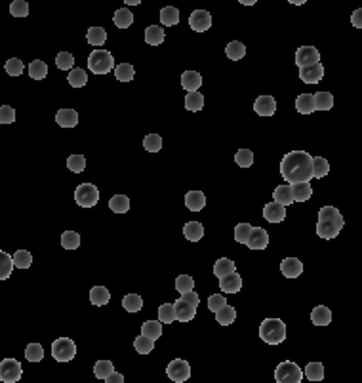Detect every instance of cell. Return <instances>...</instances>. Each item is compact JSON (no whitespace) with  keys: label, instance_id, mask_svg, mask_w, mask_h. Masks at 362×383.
Wrapping results in <instances>:
<instances>
[{"label":"cell","instance_id":"46","mask_svg":"<svg viewBox=\"0 0 362 383\" xmlns=\"http://www.w3.org/2000/svg\"><path fill=\"white\" fill-rule=\"evenodd\" d=\"M61 246L65 250H76L81 246V235L76 231H65L61 235Z\"/></svg>","mask_w":362,"mask_h":383},{"label":"cell","instance_id":"14","mask_svg":"<svg viewBox=\"0 0 362 383\" xmlns=\"http://www.w3.org/2000/svg\"><path fill=\"white\" fill-rule=\"evenodd\" d=\"M254 111L259 116H271L275 114L276 111V101L273 95H259L257 99L254 101Z\"/></svg>","mask_w":362,"mask_h":383},{"label":"cell","instance_id":"15","mask_svg":"<svg viewBox=\"0 0 362 383\" xmlns=\"http://www.w3.org/2000/svg\"><path fill=\"white\" fill-rule=\"evenodd\" d=\"M240 288H242V276L236 271L219 278V290H222L223 294H238Z\"/></svg>","mask_w":362,"mask_h":383},{"label":"cell","instance_id":"31","mask_svg":"<svg viewBox=\"0 0 362 383\" xmlns=\"http://www.w3.org/2000/svg\"><path fill=\"white\" fill-rule=\"evenodd\" d=\"M48 74V65L46 61L42 59H34L29 63V76L33 78V80H44Z\"/></svg>","mask_w":362,"mask_h":383},{"label":"cell","instance_id":"61","mask_svg":"<svg viewBox=\"0 0 362 383\" xmlns=\"http://www.w3.org/2000/svg\"><path fill=\"white\" fill-rule=\"evenodd\" d=\"M227 305V299H225V296H222V294H214V296L208 297V309L212 311V313H217V311L222 309V307H225Z\"/></svg>","mask_w":362,"mask_h":383},{"label":"cell","instance_id":"6","mask_svg":"<svg viewBox=\"0 0 362 383\" xmlns=\"http://www.w3.org/2000/svg\"><path fill=\"white\" fill-rule=\"evenodd\" d=\"M275 379L278 383H301L303 381V370L292 360H284L276 366Z\"/></svg>","mask_w":362,"mask_h":383},{"label":"cell","instance_id":"8","mask_svg":"<svg viewBox=\"0 0 362 383\" xmlns=\"http://www.w3.org/2000/svg\"><path fill=\"white\" fill-rule=\"evenodd\" d=\"M23 376V366L15 358H4L0 360V381L15 383Z\"/></svg>","mask_w":362,"mask_h":383},{"label":"cell","instance_id":"1","mask_svg":"<svg viewBox=\"0 0 362 383\" xmlns=\"http://www.w3.org/2000/svg\"><path fill=\"white\" fill-rule=\"evenodd\" d=\"M280 175L292 183H301L313 179V156L307 151H290L280 162Z\"/></svg>","mask_w":362,"mask_h":383},{"label":"cell","instance_id":"11","mask_svg":"<svg viewBox=\"0 0 362 383\" xmlns=\"http://www.w3.org/2000/svg\"><path fill=\"white\" fill-rule=\"evenodd\" d=\"M189 25L196 33H204V31H208L212 27V15L206 10H195L193 14L189 15Z\"/></svg>","mask_w":362,"mask_h":383},{"label":"cell","instance_id":"48","mask_svg":"<svg viewBox=\"0 0 362 383\" xmlns=\"http://www.w3.org/2000/svg\"><path fill=\"white\" fill-rule=\"evenodd\" d=\"M114 372V364L111 362V360H97V362L94 364V376L97 377V379H105V377L109 376V374H113Z\"/></svg>","mask_w":362,"mask_h":383},{"label":"cell","instance_id":"3","mask_svg":"<svg viewBox=\"0 0 362 383\" xmlns=\"http://www.w3.org/2000/svg\"><path fill=\"white\" fill-rule=\"evenodd\" d=\"M259 337L269 345H278L286 339V324L280 318H265L259 326Z\"/></svg>","mask_w":362,"mask_h":383},{"label":"cell","instance_id":"50","mask_svg":"<svg viewBox=\"0 0 362 383\" xmlns=\"http://www.w3.org/2000/svg\"><path fill=\"white\" fill-rule=\"evenodd\" d=\"M134 347L139 355H149V353H153V349H154V341L141 334V336H137L134 339Z\"/></svg>","mask_w":362,"mask_h":383},{"label":"cell","instance_id":"25","mask_svg":"<svg viewBox=\"0 0 362 383\" xmlns=\"http://www.w3.org/2000/svg\"><path fill=\"white\" fill-rule=\"evenodd\" d=\"M141 334L145 337H149V339L156 341L162 336V322L160 320H145V322L141 324Z\"/></svg>","mask_w":362,"mask_h":383},{"label":"cell","instance_id":"2","mask_svg":"<svg viewBox=\"0 0 362 383\" xmlns=\"http://www.w3.org/2000/svg\"><path fill=\"white\" fill-rule=\"evenodd\" d=\"M345 221H343L341 212L334 206H324L318 212V223H316V235L324 238V240H332L339 235V231L343 229Z\"/></svg>","mask_w":362,"mask_h":383},{"label":"cell","instance_id":"24","mask_svg":"<svg viewBox=\"0 0 362 383\" xmlns=\"http://www.w3.org/2000/svg\"><path fill=\"white\" fill-rule=\"evenodd\" d=\"M295 109L301 114H313L315 113V99L313 94H299L295 97Z\"/></svg>","mask_w":362,"mask_h":383},{"label":"cell","instance_id":"44","mask_svg":"<svg viewBox=\"0 0 362 383\" xmlns=\"http://www.w3.org/2000/svg\"><path fill=\"white\" fill-rule=\"evenodd\" d=\"M122 307H124V311H128V313H137V311L143 309V299H141V296H137V294H128V296H124V299H122Z\"/></svg>","mask_w":362,"mask_h":383},{"label":"cell","instance_id":"62","mask_svg":"<svg viewBox=\"0 0 362 383\" xmlns=\"http://www.w3.org/2000/svg\"><path fill=\"white\" fill-rule=\"evenodd\" d=\"M181 297L185 299L187 303H191L193 307H198V303H200V299H198V294H196L195 290H191V292H185V294H181Z\"/></svg>","mask_w":362,"mask_h":383},{"label":"cell","instance_id":"16","mask_svg":"<svg viewBox=\"0 0 362 383\" xmlns=\"http://www.w3.org/2000/svg\"><path fill=\"white\" fill-rule=\"evenodd\" d=\"M263 217H265L269 223L284 221V217H286V206H280V204H276V202H269V204L263 206Z\"/></svg>","mask_w":362,"mask_h":383},{"label":"cell","instance_id":"12","mask_svg":"<svg viewBox=\"0 0 362 383\" xmlns=\"http://www.w3.org/2000/svg\"><path fill=\"white\" fill-rule=\"evenodd\" d=\"M246 246L250 250H265L269 246V233L263 227H252Z\"/></svg>","mask_w":362,"mask_h":383},{"label":"cell","instance_id":"42","mask_svg":"<svg viewBox=\"0 0 362 383\" xmlns=\"http://www.w3.org/2000/svg\"><path fill=\"white\" fill-rule=\"evenodd\" d=\"M303 376L307 377L309 381H322L324 379V366L320 362H309L305 366Z\"/></svg>","mask_w":362,"mask_h":383},{"label":"cell","instance_id":"30","mask_svg":"<svg viewBox=\"0 0 362 383\" xmlns=\"http://www.w3.org/2000/svg\"><path fill=\"white\" fill-rule=\"evenodd\" d=\"M313 99H315V111H330L334 107V95L330 92H316L313 94Z\"/></svg>","mask_w":362,"mask_h":383},{"label":"cell","instance_id":"28","mask_svg":"<svg viewBox=\"0 0 362 383\" xmlns=\"http://www.w3.org/2000/svg\"><path fill=\"white\" fill-rule=\"evenodd\" d=\"M183 235H185V238L191 242H198L204 236V227H202V223L198 221H189L185 223V227H183Z\"/></svg>","mask_w":362,"mask_h":383},{"label":"cell","instance_id":"54","mask_svg":"<svg viewBox=\"0 0 362 383\" xmlns=\"http://www.w3.org/2000/svg\"><path fill=\"white\" fill-rule=\"evenodd\" d=\"M235 162L240 168H250L254 164V153L250 149H240V151H236Z\"/></svg>","mask_w":362,"mask_h":383},{"label":"cell","instance_id":"17","mask_svg":"<svg viewBox=\"0 0 362 383\" xmlns=\"http://www.w3.org/2000/svg\"><path fill=\"white\" fill-rule=\"evenodd\" d=\"M280 271L286 278H297L303 273V263L297 257H284L280 263Z\"/></svg>","mask_w":362,"mask_h":383},{"label":"cell","instance_id":"21","mask_svg":"<svg viewBox=\"0 0 362 383\" xmlns=\"http://www.w3.org/2000/svg\"><path fill=\"white\" fill-rule=\"evenodd\" d=\"M290 189H292V198H294V202H305L313 196V187L309 185V182L292 183Z\"/></svg>","mask_w":362,"mask_h":383},{"label":"cell","instance_id":"64","mask_svg":"<svg viewBox=\"0 0 362 383\" xmlns=\"http://www.w3.org/2000/svg\"><path fill=\"white\" fill-rule=\"evenodd\" d=\"M103 381H107V383H124V376H122V374H118V372H113V374H109Z\"/></svg>","mask_w":362,"mask_h":383},{"label":"cell","instance_id":"40","mask_svg":"<svg viewBox=\"0 0 362 383\" xmlns=\"http://www.w3.org/2000/svg\"><path fill=\"white\" fill-rule=\"evenodd\" d=\"M134 65L132 63H120V65H116L114 67V76H116V80L118 82H130L134 80Z\"/></svg>","mask_w":362,"mask_h":383},{"label":"cell","instance_id":"18","mask_svg":"<svg viewBox=\"0 0 362 383\" xmlns=\"http://www.w3.org/2000/svg\"><path fill=\"white\" fill-rule=\"evenodd\" d=\"M322 76H324V67H322V63L299 69V78H301L305 84H318V82L322 80Z\"/></svg>","mask_w":362,"mask_h":383},{"label":"cell","instance_id":"13","mask_svg":"<svg viewBox=\"0 0 362 383\" xmlns=\"http://www.w3.org/2000/svg\"><path fill=\"white\" fill-rule=\"evenodd\" d=\"M174 313H175V320H179V322H191L196 315V307H193V305L185 301L183 297H179V299L174 303Z\"/></svg>","mask_w":362,"mask_h":383},{"label":"cell","instance_id":"27","mask_svg":"<svg viewBox=\"0 0 362 383\" xmlns=\"http://www.w3.org/2000/svg\"><path fill=\"white\" fill-rule=\"evenodd\" d=\"M235 269L236 267H235V261H233V259H229V257H219L214 265V275L217 276V278H223V276L235 273Z\"/></svg>","mask_w":362,"mask_h":383},{"label":"cell","instance_id":"56","mask_svg":"<svg viewBox=\"0 0 362 383\" xmlns=\"http://www.w3.org/2000/svg\"><path fill=\"white\" fill-rule=\"evenodd\" d=\"M67 168L74 174H81L86 170V158L82 155H71L67 158Z\"/></svg>","mask_w":362,"mask_h":383},{"label":"cell","instance_id":"41","mask_svg":"<svg viewBox=\"0 0 362 383\" xmlns=\"http://www.w3.org/2000/svg\"><path fill=\"white\" fill-rule=\"evenodd\" d=\"M109 208L113 210L114 214H126L130 210V198L126 195H114L109 200Z\"/></svg>","mask_w":362,"mask_h":383},{"label":"cell","instance_id":"47","mask_svg":"<svg viewBox=\"0 0 362 383\" xmlns=\"http://www.w3.org/2000/svg\"><path fill=\"white\" fill-rule=\"evenodd\" d=\"M330 172V164L326 158H322V156H315L313 158V177H316V179H320V177H326Z\"/></svg>","mask_w":362,"mask_h":383},{"label":"cell","instance_id":"4","mask_svg":"<svg viewBox=\"0 0 362 383\" xmlns=\"http://www.w3.org/2000/svg\"><path fill=\"white\" fill-rule=\"evenodd\" d=\"M88 71L94 74H107L114 71V57L107 50H94L88 57Z\"/></svg>","mask_w":362,"mask_h":383},{"label":"cell","instance_id":"57","mask_svg":"<svg viewBox=\"0 0 362 383\" xmlns=\"http://www.w3.org/2000/svg\"><path fill=\"white\" fill-rule=\"evenodd\" d=\"M10 14L14 17H27L29 15V4L25 0H14L10 4Z\"/></svg>","mask_w":362,"mask_h":383},{"label":"cell","instance_id":"39","mask_svg":"<svg viewBox=\"0 0 362 383\" xmlns=\"http://www.w3.org/2000/svg\"><path fill=\"white\" fill-rule=\"evenodd\" d=\"M86 41L92 46H101V44L107 42V31L103 27H90L86 33Z\"/></svg>","mask_w":362,"mask_h":383},{"label":"cell","instance_id":"35","mask_svg":"<svg viewBox=\"0 0 362 383\" xmlns=\"http://www.w3.org/2000/svg\"><path fill=\"white\" fill-rule=\"evenodd\" d=\"M145 42L151 44V46H158L164 42V29L158 27V25H149L145 29Z\"/></svg>","mask_w":362,"mask_h":383},{"label":"cell","instance_id":"10","mask_svg":"<svg viewBox=\"0 0 362 383\" xmlns=\"http://www.w3.org/2000/svg\"><path fill=\"white\" fill-rule=\"evenodd\" d=\"M316 63H320V52L315 46L297 48V52H295V65L297 67L305 69L311 67V65H316Z\"/></svg>","mask_w":362,"mask_h":383},{"label":"cell","instance_id":"60","mask_svg":"<svg viewBox=\"0 0 362 383\" xmlns=\"http://www.w3.org/2000/svg\"><path fill=\"white\" fill-rule=\"evenodd\" d=\"M15 122V109L12 105L0 107V124H14Z\"/></svg>","mask_w":362,"mask_h":383},{"label":"cell","instance_id":"52","mask_svg":"<svg viewBox=\"0 0 362 383\" xmlns=\"http://www.w3.org/2000/svg\"><path fill=\"white\" fill-rule=\"evenodd\" d=\"M175 290H177L179 294H185V292L195 290V278L191 275H179L175 278Z\"/></svg>","mask_w":362,"mask_h":383},{"label":"cell","instance_id":"45","mask_svg":"<svg viewBox=\"0 0 362 383\" xmlns=\"http://www.w3.org/2000/svg\"><path fill=\"white\" fill-rule=\"evenodd\" d=\"M12 259H14V267H17V269H29L31 263H33V255L27 250H17L12 255Z\"/></svg>","mask_w":362,"mask_h":383},{"label":"cell","instance_id":"26","mask_svg":"<svg viewBox=\"0 0 362 383\" xmlns=\"http://www.w3.org/2000/svg\"><path fill=\"white\" fill-rule=\"evenodd\" d=\"M109 299H111V294H109V290L105 288V286H94V288L90 290V301L94 303L95 307H103V305H107Z\"/></svg>","mask_w":362,"mask_h":383},{"label":"cell","instance_id":"19","mask_svg":"<svg viewBox=\"0 0 362 383\" xmlns=\"http://www.w3.org/2000/svg\"><path fill=\"white\" fill-rule=\"evenodd\" d=\"M55 122L61 128H74L78 124V113L74 109H59L55 114Z\"/></svg>","mask_w":362,"mask_h":383},{"label":"cell","instance_id":"32","mask_svg":"<svg viewBox=\"0 0 362 383\" xmlns=\"http://www.w3.org/2000/svg\"><path fill=\"white\" fill-rule=\"evenodd\" d=\"M179 21V10L174 6H166L160 10V23L164 27H174Z\"/></svg>","mask_w":362,"mask_h":383},{"label":"cell","instance_id":"55","mask_svg":"<svg viewBox=\"0 0 362 383\" xmlns=\"http://www.w3.org/2000/svg\"><path fill=\"white\" fill-rule=\"evenodd\" d=\"M55 65L61 71H71L74 65V55L69 54V52H59V54L55 55Z\"/></svg>","mask_w":362,"mask_h":383},{"label":"cell","instance_id":"38","mask_svg":"<svg viewBox=\"0 0 362 383\" xmlns=\"http://www.w3.org/2000/svg\"><path fill=\"white\" fill-rule=\"evenodd\" d=\"M12 271H14V259H12V255L0 250V280H8V278L12 276Z\"/></svg>","mask_w":362,"mask_h":383},{"label":"cell","instance_id":"43","mask_svg":"<svg viewBox=\"0 0 362 383\" xmlns=\"http://www.w3.org/2000/svg\"><path fill=\"white\" fill-rule=\"evenodd\" d=\"M67 82L71 84L73 88H82V86H86V82H88V74L84 69H71L67 74Z\"/></svg>","mask_w":362,"mask_h":383},{"label":"cell","instance_id":"20","mask_svg":"<svg viewBox=\"0 0 362 383\" xmlns=\"http://www.w3.org/2000/svg\"><path fill=\"white\" fill-rule=\"evenodd\" d=\"M185 206L191 212H200L206 206V195L202 191H189L185 195Z\"/></svg>","mask_w":362,"mask_h":383},{"label":"cell","instance_id":"51","mask_svg":"<svg viewBox=\"0 0 362 383\" xmlns=\"http://www.w3.org/2000/svg\"><path fill=\"white\" fill-rule=\"evenodd\" d=\"M158 320L162 324H172L175 320V313H174V303H162L158 307Z\"/></svg>","mask_w":362,"mask_h":383},{"label":"cell","instance_id":"37","mask_svg":"<svg viewBox=\"0 0 362 383\" xmlns=\"http://www.w3.org/2000/svg\"><path fill=\"white\" fill-rule=\"evenodd\" d=\"M225 55H227L229 59H233V61L242 59V57L246 55V46H244L240 41L229 42L227 46H225Z\"/></svg>","mask_w":362,"mask_h":383},{"label":"cell","instance_id":"7","mask_svg":"<svg viewBox=\"0 0 362 383\" xmlns=\"http://www.w3.org/2000/svg\"><path fill=\"white\" fill-rule=\"evenodd\" d=\"M74 200L82 208H92L99 202V191L92 183H81L74 191Z\"/></svg>","mask_w":362,"mask_h":383},{"label":"cell","instance_id":"9","mask_svg":"<svg viewBox=\"0 0 362 383\" xmlns=\"http://www.w3.org/2000/svg\"><path fill=\"white\" fill-rule=\"evenodd\" d=\"M166 374L174 383L187 381L189 377H191V364L187 360H183V358H174L172 362L168 364Z\"/></svg>","mask_w":362,"mask_h":383},{"label":"cell","instance_id":"33","mask_svg":"<svg viewBox=\"0 0 362 383\" xmlns=\"http://www.w3.org/2000/svg\"><path fill=\"white\" fill-rule=\"evenodd\" d=\"M113 21L114 25L118 29H128L132 23H134V14L128 10V8H120V10H116L113 15Z\"/></svg>","mask_w":362,"mask_h":383},{"label":"cell","instance_id":"22","mask_svg":"<svg viewBox=\"0 0 362 383\" xmlns=\"http://www.w3.org/2000/svg\"><path fill=\"white\" fill-rule=\"evenodd\" d=\"M181 86L187 92H198V88L202 86V76L196 71H185L181 74Z\"/></svg>","mask_w":362,"mask_h":383},{"label":"cell","instance_id":"34","mask_svg":"<svg viewBox=\"0 0 362 383\" xmlns=\"http://www.w3.org/2000/svg\"><path fill=\"white\" fill-rule=\"evenodd\" d=\"M204 107V95L200 92H187L185 95V109L191 113H198Z\"/></svg>","mask_w":362,"mask_h":383},{"label":"cell","instance_id":"29","mask_svg":"<svg viewBox=\"0 0 362 383\" xmlns=\"http://www.w3.org/2000/svg\"><path fill=\"white\" fill-rule=\"evenodd\" d=\"M273 202L280 204V206H290V204L294 202L290 185H278V187L275 189V193H273Z\"/></svg>","mask_w":362,"mask_h":383},{"label":"cell","instance_id":"53","mask_svg":"<svg viewBox=\"0 0 362 383\" xmlns=\"http://www.w3.org/2000/svg\"><path fill=\"white\" fill-rule=\"evenodd\" d=\"M143 147H145V151H149V153H158V151L162 149V137L158 134L145 135V139H143Z\"/></svg>","mask_w":362,"mask_h":383},{"label":"cell","instance_id":"5","mask_svg":"<svg viewBox=\"0 0 362 383\" xmlns=\"http://www.w3.org/2000/svg\"><path fill=\"white\" fill-rule=\"evenodd\" d=\"M52 356L57 362H71L76 356V343L71 337H57L52 343Z\"/></svg>","mask_w":362,"mask_h":383},{"label":"cell","instance_id":"36","mask_svg":"<svg viewBox=\"0 0 362 383\" xmlns=\"http://www.w3.org/2000/svg\"><path fill=\"white\" fill-rule=\"evenodd\" d=\"M214 315H215V320L222 324V326H229V324H233L236 320V309L231 307V305L222 307V309L217 311V313H214Z\"/></svg>","mask_w":362,"mask_h":383},{"label":"cell","instance_id":"63","mask_svg":"<svg viewBox=\"0 0 362 383\" xmlns=\"http://www.w3.org/2000/svg\"><path fill=\"white\" fill-rule=\"evenodd\" d=\"M351 23H353V25H355L356 29H360V27H362V10H360V8L353 12V15H351Z\"/></svg>","mask_w":362,"mask_h":383},{"label":"cell","instance_id":"49","mask_svg":"<svg viewBox=\"0 0 362 383\" xmlns=\"http://www.w3.org/2000/svg\"><path fill=\"white\" fill-rule=\"evenodd\" d=\"M25 358L29 362H41L44 358V349H42L41 343H29L27 349H25Z\"/></svg>","mask_w":362,"mask_h":383},{"label":"cell","instance_id":"59","mask_svg":"<svg viewBox=\"0 0 362 383\" xmlns=\"http://www.w3.org/2000/svg\"><path fill=\"white\" fill-rule=\"evenodd\" d=\"M250 231H252V225L250 223H238L235 227V240L240 242V244H246L250 236Z\"/></svg>","mask_w":362,"mask_h":383},{"label":"cell","instance_id":"58","mask_svg":"<svg viewBox=\"0 0 362 383\" xmlns=\"http://www.w3.org/2000/svg\"><path fill=\"white\" fill-rule=\"evenodd\" d=\"M23 69H25V65H23V61L21 59H15V57H12V59L6 61V65H4V71H6L10 76H19L21 73H23Z\"/></svg>","mask_w":362,"mask_h":383},{"label":"cell","instance_id":"23","mask_svg":"<svg viewBox=\"0 0 362 383\" xmlns=\"http://www.w3.org/2000/svg\"><path fill=\"white\" fill-rule=\"evenodd\" d=\"M311 320L315 326H328L332 322V311L324 305H318L315 309L311 311Z\"/></svg>","mask_w":362,"mask_h":383}]
</instances>
